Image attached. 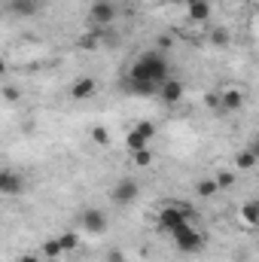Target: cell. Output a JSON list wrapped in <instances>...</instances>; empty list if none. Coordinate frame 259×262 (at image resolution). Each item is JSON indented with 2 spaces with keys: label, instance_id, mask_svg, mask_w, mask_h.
Listing matches in <instances>:
<instances>
[{
  "label": "cell",
  "instance_id": "cell-14",
  "mask_svg": "<svg viewBox=\"0 0 259 262\" xmlns=\"http://www.w3.org/2000/svg\"><path fill=\"white\" fill-rule=\"evenodd\" d=\"M186 18L195 25H204L210 18V0H189L186 3Z\"/></svg>",
  "mask_w": 259,
  "mask_h": 262
},
{
  "label": "cell",
  "instance_id": "cell-25",
  "mask_svg": "<svg viewBox=\"0 0 259 262\" xmlns=\"http://www.w3.org/2000/svg\"><path fill=\"white\" fill-rule=\"evenodd\" d=\"M250 149H253V156H256V162H259V134L250 140Z\"/></svg>",
  "mask_w": 259,
  "mask_h": 262
},
{
  "label": "cell",
  "instance_id": "cell-16",
  "mask_svg": "<svg viewBox=\"0 0 259 262\" xmlns=\"http://www.w3.org/2000/svg\"><path fill=\"white\" fill-rule=\"evenodd\" d=\"M40 253L46 256V259H61V256H67L64 247H61V238L55 235V238H46L43 244H40Z\"/></svg>",
  "mask_w": 259,
  "mask_h": 262
},
{
  "label": "cell",
  "instance_id": "cell-9",
  "mask_svg": "<svg viewBox=\"0 0 259 262\" xmlns=\"http://www.w3.org/2000/svg\"><path fill=\"white\" fill-rule=\"evenodd\" d=\"M25 192V177L15 174L12 168H3L0 171V195L12 198V195H21Z\"/></svg>",
  "mask_w": 259,
  "mask_h": 262
},
{
  "label": "cell",
  "instance_id": "cell-3",
  "mask_svg": "<svg viewBox=\"0 0 259 262\" xmlns=\"http://www.w3.org/2000/svg\"><path fill=\"white\" fill-rule=\"evenodd\" d=\"M168 238H171V244H174L180 253H186V256H195V253L204 250V235H201V229H195V223H183V226L174 229Z\"/></svg>",
  "mask_w": 259,
  "mask_h": 262
},
{
  "label": "cell",
  "instance_id": "cell-17",
  "mask_svg": "<svg viewBox=\"0 0 259 262\" xmlns=\"http://www.w3.org/2000/svg\"><path fill=\"white\" fill-rule=\"evenodd\" d=\"M256 165L259 162H256V156H253L250 146H244V149L235 152V168H238V171H250V168H256Z\"/></svg>",
  "mask_w": 259,
  "mask_h": 262
},
{
  "label": "cell",
  "instance_id": "cell-20",
  "mask_svg": "<svg viewBox=\"0 0 259 262\" xmlns=\"http://www.w3.org/2000/svg\"><path fill=\"white\" fill-rule=\"evenodd\" d=\"M89 137H92V143H98V146H107V143H110V131L104 128V125H95V128L89 131Z\"/></svg>",
  "mask_w": 259,
  "mask_h": 262
},
{
  "label": "cell",
  "instance_id": "cell-12",
  "mask_svg": "<svg viewBox=\"0 0 259 262\" xmlns=\"http://www.w3.org/2000/svg\"><path fill=\"white\" fill-rule=\"evenodd\" d=\"M238 220H241V226H247V229H259V198H250V201H244L241 207H238Z\"/></svg>",
  "mask_w": 259,
  "mask_h": 262
},
{
  "label": "cell",
  "instance_id": "cell-19",
  "mask_svg": "<svg viewBox=\"0 0 259 262\" xmlns=\"http://www.w3.org/2000/svg\"><path fill=\"white\" fill-rule=\"evenodd\" d=\"M131 165H134V168H149V165H153V149H137V152H131Z\"/></svg>",
  "mask_w": 259,
  "mask_h": 262
},
{
  "label": "cell",
  "instance_id": "cell-26",
  "mask_svg": "<svg viewBox=\"0 0 259 262\" xmlns=\"http://www.w3.org/2000/svg\"><path fill=\"white\" fill-rule=\"evenodd\" d=\"M110 262H125V259H122V253H119V250H113V256H110Z\"/></svg>",
  "mask_w": 259,
  "mask_h": 262
},
{
  "label": "cell",
  "instance_id": "cell-6",
  "mask_svg": "<svg viewBox=\"0 0 259 262\" xmlns=\"http://www.w3.org/2000/svg\"><path fill=\"white\" fill-rule=\"evenodd\" d=\"M113 21H116V6L110 0H92V6H89V25L107 31Z\"/></svg>",
  "mask_w": 259,
  "mask_h": 262
},
{
  "label": "cell",
  "instance_id": "cell-7",
  "mask_svg": "<svg viewBox=\"0 0 259 262\" xmlns=\"http://www.w3.org/2000/svg\"><path fill=\"white\" fill-rule=\"evenodd\" d=\"M244 104H247V92L238 89V85H226V89L217 95V107H220L223 113H241Z\"/></svg>",
  "mask_w": 259,
  "mask_h": 262
},
{
  "label": "cell",
  "instance_id": "cell-1",
  "mask_svg": "<svg viewBox=\"0 0 259 262\" xmlns=\"http://www.w3.org/2000/svg\"><path fill=\"white\" fill-rule=\"evenodd\" d=\"M171 79V64H168V55L162 49H146L140 52L128 67V76H125V85H128L131 95H140V98H159V89L162 82Z\"/></svg>",
  "mask_w": 259,
  "mask_h": 262
},
{
  "label": "cell",
  "instance_id": "cell-4",
  "mask_svg": "<svg viewBox=\"0 0 259 262\" xmlns=\"http://www.w3.org/2000/svg\"><path fill=\"white\" fill-rule=\"evenodd\" d=\"M153 137H156V125H153V122H146V119H140V122H134V125L128 128V134H125V149H128V152L149 149Z\"/></svg>",
  "mask_w": 259,
  "mask_h": 262
},
{
  "label": "cell",
  "instance_id": "cell-27",
  "mask_svg": "<svg viewBox=\"0 0 259 262\" xmlns=\"http://www.w3.org/2000/svg\"><path fill=\"white\" fill-rule=\"evenodd\" d=\"M235 3H241V6H250V3H256V0H235Z\"/></svg>",
  "mask_w": 259,
  "mask_h": 262
},
{
  "label": "cell",
  "instance_id": "cell-22",
  "mask_svg": "<svg viewBox=\"0 0 259 262\" xmlns=\"http://www.w3.org/2000/svg\"><path fill=\"white\" fill-rule=\"evenodd\" d=\"M213 177H217L220 189H232V186H235V174H232V171H217Z\"/></svg>",
  "mask_w": 259,
  "mask_h": 262
},
{
  "label": "cell",
  "instance_id": "cell-18",
  "mask_svg": "<svg viewBox=\"0 0 259 262\" xmlns=\"http://www.w3.org/2000/svg\"><path fill=\"white\" fill-rule=\"evenodd\" d=\"M58 238H61V247H64V253H73V250L79 247V232H73V229H64Z\"/></svg>",
  "mask_w": 259,
  "mask_h": 262
},
{
  "label": "cell",
  "instance_id": "cell-2",
  "mask_svg": "<svg viewBox=\"0 0 259 262\" xmlns=\"http://www.w3.org/2000/svg\"><path fill=\"white\" fill-rule=\"evenodd\" d=\"M156 223L165 235H171L174 229H180L183 223H192V207L180 198H171V201H162L159 204V213H156Z\"/></svg>",
  "mask_w": 259,
  "mask_h": 262
},
{
  "label": "cell",
  "instance_id": "cell-15",
  "mask_svg": "<svg viewBox=\"0 0 259 262\" xmlns=\"http://www.w3.org/2000/svg\"><path fill=\"white\" fill-rule=\"evenodd\" d=\"M217 192H220L217 177H198V180H195V195L198 198H213Z\"/></svg>",
  "mask_w": 259,
  "mask_h": 262
},
{
  "label": "cell",
  "instance_id": "cell-23",
  "mask_svg": "<svg viewBox=\"0 0 259 262\" xmlns=\"http://www.w3.org/2000/svg\"><path fill=\"white\" fill-rule=\"evenodd\" d=\"M159 49H162V52H165V49H174V37H162V40H159Z\"/></svg>",
  "mask_w": 259,
  "mask_h": 262
},
{
  "label": "cell",
  "instance_id": "cell-10",
  "mask_svg": "<svg viewBox=\"0 0 259 262\" xmlns=\"http://www.w3.org/2000/svg\"><path fill=\"white\" fill-rule=\"evenodd\" d=\"M95 95H98V79L95 76H76L70 82V98L73 101H89Z\"/></svg>",
  "mask_w": 259,
  "mask_h": 262
},
{
  "label": "cell",
  "instance_id": "cell-13",
  "mask_svg": "<svg viewBox=\"0 0 259 262\" xmlns=\"http://www.w3.org/2000/svg\"><path fill=\"white\" fill-rule=\"evenodd\" d=\"M159 98H162L165 104H171V107H174V104H180V101H183V82H180L177 76H171L168 82H162Z\"/></svg>",
  "mask_w": 259,
  "mask_h": 262
},
{
  "label": "cell",
  "instance_id": "cell-24",
  "mask_svg": "<svg viewBox=\"0 0 259 262\" xmlns=\"http://www.w3.org/2000/svg\"><path fill=\"white\" fill-rule=\"evenodd\" d=\"M15 262H43V259H40L37 253H21V256H18Z\"/></svg>",
  "mask_w": 259,
  "mask_h": 262
},
{
  "label": "cell",
  "instance_id": "cell-11",
  "mask_svg": "<svg viewBox=\"0 0 259 262\" xmlns=\"http://www.w3.org/2000/svg\"><path fill=\"white\" fill-rule=\"evenodd\" d=\"M43 9V0H6V12L15 18H34Z\"/></svg>",
  "mask_w": 259,
  "mask_h": 262
},
{
  "label": "cell",
  "instance_id": "cell-8",
  "mask_svg": "<svg viewBox=\"0 0 259 262\" xmlns=\"http://www.w3.org/2000/svg\"><path fill=\"white\" fill-rule=\"evenodd\" d=\"M137 195H140V186H137L131 177L116 180V186L110 189V201H113V204H119V207H128V204H134V201H137Z\"/></svg>",
  "mask_w": 259,
  "mask_h": 262
},
{
  "label": "cell",
  "instance_id": "cell-5",
  "mask_svg": "<svg viewBox=\"0 0 259 262\" xmlns=\"http://www.w3.org/2000/svg\"><path fill=\"white\" fill-rule=\"evenodd\" d=\"M107 226H110V216H107V210H101V207H85L82 213H79V229L85 232V235H104L107 232Z\"/></svg>",
  "mask_w": 259,
  "mask_h": 262
},
{
  "label": "cell",
  "instance_id": "cell-21",
  "mask_svg": "<svg viewBox=\"0 0 259 262\" xmlns=\"http://www.w3.org/2000/svg\"><path fill=\"white\" fill-rule=\"evenodd\" d=\"M229 40H232V37H229L226 28H213V31H210V43H213V46H229Z\"/></svg>",
  "mask_w": 259,
  "mask_h": 262
}]
</instances>
